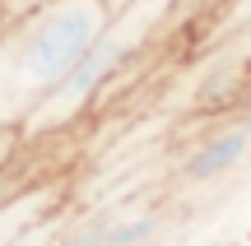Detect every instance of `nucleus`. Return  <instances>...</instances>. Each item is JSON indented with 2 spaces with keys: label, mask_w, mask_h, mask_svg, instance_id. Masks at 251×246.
Listing matches in <instances>:
<instances>
[{
  "label": "nucleus",
  "mask_w": 251,
  "mask_h": 246,
  "mask_svg": "<svg viewBox=\"0 0 251 246\" xmlns=\"http://www.w3.org/2000/svg\"><path fill=\"white\" fill-rule=\"evenodd\" d=\"M107 19V0H47L0 28V130L24 135V121L65 84Z\"/></svg>",
  "instance_id": "1"
},
{
  "label": "nucleus",
  "mask_w": 251,
  "mask_h": 246,
  "mask_svg": "<svg viewBox=\"0 0 251 246\" xmlns=\"http://www.w3.org/2000/svg\"><path fill=\"white\" fill-rule=\"evenodd\" d=\"M177 5L181 0H126V5L112 9L107 28H102L98 42L79 56V65L65 74V84L24 121V139L28 144H33V139H47V135H61L75 121L89 116L102 102V93L153 46V37L168 28V19L177 14Z\"/></svg>",
  "instance_id": "2"
},
{
  "label": "nucleus",
  "mask_w": 251,
  "mask_h": 246,
  "mask_svg": "<svg viewBox=\"0 0 251 246\" xmlns=\"http://www.w3.org/2000/svg\"><path fill=\"white\" fill-rule=\"evenodd\" d=\"M168 232L163 204H112L56 232L51 246H153Z\"/></svg>",
  "instance_id": "3"
},
{
  "label": "nucleus",
  "mask_w": 251,
  "mask_h": 246,
  "mask_svg": "<svg viewBox=\"0 0 251 246\" xmlns=\"http://www.w3.org/2000/svg\"><path fill=\"white\" fill-rule=\"evenodd\" d=\"M251 163V135L242 121H228V126L209 130L186 158H181V181L186 186H214L224 177L242 172Z\"/></svg>",
  "instance_id": "4"
},
{
  "label": "nucleus",
  "mask_w": 251,
  "mask_h": 246,
  "mask_svg": "<svg viewBox=\"0 0 251 246\" xmlns=\"http://www.w3.org/2000/svg\"><path fill=\"white\" fill-rule=\"evenodd\" d=\"M56 204H61V191L56 186H28V191L5 195L0 200V242H9L19 228H28L37 219H51Z\"/></svg>",
  "instance_id": "5"
},
{
  "label": "nucleus",
  "mask_w": 251,
  "mask_h": 246,
  "mask_svg": "<svg viewBox=\"0 0 251 246\" xmlns=\"http://www.w3.org/2000/svg\"><path fill=\"white\" fill-rule=\"evenodd\" d=\"M56 232H61V223H56V214H51V219H37V223H28V228H19L14 237L0 242V246H51Z\"/></svg>",
  "instance_id": "6"
},
{
  "label": "nucleus",
  "mask_w": 251,
  "mask_h": 246,
  "mask_svg": "<svg viewBox=\"0 0 251 246\" xmlns=\"http://www.w3.org/2000/svg\"><path fill=\"white\" fill-rule=\"evenodd\" d=\"M219 33H251V0H224L219 5Z\"/></svg>",
  "instance_id": "7"
},
{
  "label": "nucleus",
  "mask_w": 251,
  "mask_h": 246,
  "mask_svg": "<svg viewBox=\"0 0 251 246\" xmlns=\"http://www.w3.org/2000/svg\"><path fill=\"white\" fill-rule=\"evenodd\" d=\"M24 144L28 139L19 135V130H0V181L9 177V167H14V158L24 154Z\"/></svg>",
  "instance_id": "8"
},
{
  "label": "nucleus",
  "mask_w": 251,
  "mask_h": 246,
  "mask_svg": "<svg viewBox=\"0 0 251 246\" xmlns=\"http://www.w3.org/2000/svg\"><path fill=\"white\" fill-rule=\"evenodd\" d=\"M200 246H242V237H224V242H200Z\"/></svg>",
  "instance_id": "9"
},
{
  "label": "nucleus",
  "mask_w": 251,
  "mask_h": 246,
  "mask_svg": "<svg viewBox=\"0 0 251 246\" xmlns=\"http://www.w3.org/2000/svg\"><path fill=\"white\" fill-rule=\"evenodd\" d=\"M237 121H242V126H247V135H251V102H247V112H242Z\"/></svg>",
  "instance_id": "10"
},
{
  "label": "nucleus",
  "mask_w": 251,
  "mask_h": 246,
  "mask_svg": "<svg viewBox=\"0 0 251 246\" xmlns=\"http://www.w3.org/2000/svg\"><path fill=\"white\" fill-rule=\"evenodd\" d=\"M0 28H5V0H0Z\"/></svg>",
  "instance_id": "11"
},
{
  "label": "nucleus",
  "mask_w": 251,
  "mask_h": 246,
  "mask_svg": "<svg viewBox=\"0 0 251 246\" xmlns=\"http://www.w3.org/2000/svg\"><path fill=\"white\" fill-rule=\"evenodd\" d=\"M107 5H112V9H117V5H126V0H107Z\"/></svg>",
  "instance_id": "12"
}]
</instances>
